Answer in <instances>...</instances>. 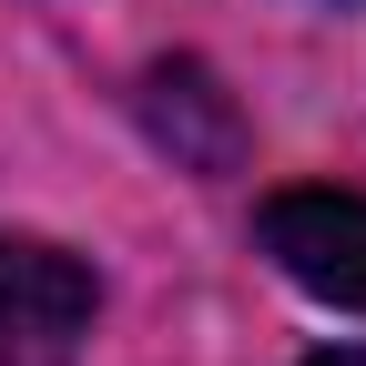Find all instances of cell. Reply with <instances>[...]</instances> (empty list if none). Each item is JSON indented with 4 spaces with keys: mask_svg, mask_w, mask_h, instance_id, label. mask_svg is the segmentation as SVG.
Returning <instances> with one entry per match:
<instances>
[{
    "mask_svg": "<svg viewBox=\"0 0 366 366\" xmlns=\"http://www.w3.org/2000/svg\"><path fill=\"white\" fill-rule=\"evenodd\" d=\"M92 336V274L61 244L0 234V366H71Z\"/></svg>",
    "mask_w": 366,
    "mask_h": 366,
    "instance_id": "1",
    "label": "cell"
},
{
    "mask_svg": "<svg viewBox=\"0 0 366 366\" xmlns=\"http://www.w3.org/2000/svg\"><path fill=\"white\" fill-rule=\"evenodd\" d=\"M254 234H264V254L285 264L305 295L366 315V204L356 194H315V183H305V194H274L254 214Z\"/></svg>",
    "mask_w": 366,
    "mask_h": 366,
    "instance_id": "2",
    "label": "cell"
},
{
    "mask_svg": "<svg viewBox=\"0 0 366 366\" xmlns=\"http://www.w3.org/2000/svg\"><path fill=\"white\" fill-rule=\"evenodd\" d=\"M305 366H366V346H326V356H305Z\"/></svg>",
    "mask_w": 366,
    "mask_h": 366,
    "instance_id": "3",
    "label": "cell"
}]
</instances>
